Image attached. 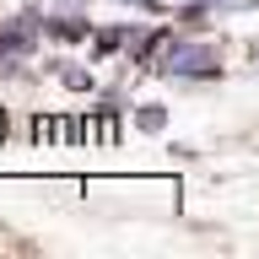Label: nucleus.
I'll list each match as a JSON object with an SVG mask.
<instances>
[{
    "label": "nucleus",
    "instance_id": "1",
    "mask_svg": "<svg viewBox=\"0 0 259 259\" xmlns=\"http://www.w3.org/2000/svg\"><path fill=\"white\" fill-rule=\"evenodd\" d=\"M157 70H167V76H178V81H210V76H222V44H216V38L167 32V38H162Z\"/></svg>",
    "mask_w": 259,
    "mask_h": 259
},
{
    "label": "nucleus",
    "instance_id": "2",
    "mask_svg": "<svg viewBox=\"0 0 259 259\" xmlns=\"http://www.w3.org/2000/svg\"><path fill=\"white\" fill-rule=\"evenodd\" d=\"M49 76L65 81V92H92V87H97L92 70H81V65H70V60H49Z\"/></svg>",
    "mask_w": 259,
    "mask_h": 259
},
{
    "label": "nucleus",
    "instance_id": "3",
    "mask_svg": "<svg viewBox=\"0 0 259 259\" xmlns=\"http://www.w3.org/2000/svg\"><path fill=\"white\" fill-rule=\"evenodd\" d=\"M130 124L141 135H157V130H167V108L162 103H141V108H130Z\"/></svg>",
    "mask_w": 259,
    "mask_h": 259
},
{
    "label": "nucleus",
    "instance_id": "4",
    "mask_svg": "<svg viewBox=\"0 0 259 259\" xmlns=\"http://www.w3.org/2000/svg\"><path fill=\"white\" fill-rule=\"evenodd\" d=\"M6 124H11V119H6V108H0V141H6Z\"/></svg>",
    "mask_w": 259,
    "mask_h": 259
}]
</instances>
